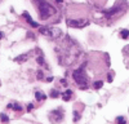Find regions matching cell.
Here are the masks:
<instances>
[{
    "instance_id": "12",
    "label": "cell",
    "mask_w": 129,
    "mask_h": 124,
    "mask_svg": "<svg viewBox=\"0 0 129 124\" xmlns=\"http://www.w3.org/2000/svg\"><path fill=\"white\" fill-rule=\"evenodd\" d=\"M27 58H28V54H22V56H19V57H16L14 61L16 62H25Z\"/></svg>"
},
{
    "instance_id": "2",
    "label": "cell",
    "mask_w": 129,
    "mask_h": 124,
    "mask_svg": "<svg viewBox=\"0 0 129 124\" xmlns=\"http://www.w3.org/2000/svg\"><path fill=\"white\" fill-rule=\"evenodd\" d=\"M80 10H74V8H69V14H67V25L69 27H75V28H81L85 27L89 23L88 17L84 13H78Z\"/></svg>"
},
{
    "instance_id": "18",
    "label": "cell",
    "mask_w": 129,
    "mask_h": 124,
    "mask_svg": "<svg viewBox=\"0 0 129 124\" xmlns=\"http://www.w3.org/2000/svg\"><path fill=\"white\" fill-rule=\"evenodd\" d=\"M38 64L39 65H43V66H44L45 64H44V59H43V57L40 56V57H38Z\"/></svg>"
},
{
    "instance_id": "7",
    "label": "cell",
    "mask_w": 129,
    "mask_h": 124,
    "mask_svg": "<svg viewBox=\"0 0 129 124\" xmlns=\"http://www.w3.org/2000/svg\"><path fill=\"white\" fill-rule=\"evenodd\" d=\"M89 3H92L97 8H101V7H103L107 3V0H89Z\"/></svg>"
},
{
    "instance_id": "14",
    "label": "cell",
    "mask_w": 129,
    "mask_h": 124,
    "mask_svg": "<svg viewBox=\"0 0 129 124\" xmlns=\"http://www.w3.org/2000/svg\"><path fill=\"white\" fill-rule=\"evenodd\" d=\"M102 85H103L102 80H97V81H94V84H93V88H94V89H100V88H101Z\"/></svg>"
},
{
    "instance_id": "23",
    "label": "cell",
    "mask_w": 129,
    "mask_h": 124,
    "mask_svg": "<svg viewBox=\"0 0 129 124\" xmlns=\"http://www.w3.org/2000/svg\"><path fill=\"white\" fill-rule=\"evenodd\" d=\"M32 110V103H28V106H27V111H31Z\"/></svg>"
},
{
    "instance_id": "11",
    "label": "cell",
    "mask_w": 129,
    "mask_h": 124,
    "mask_svg": "<svg viewBox=\"0 0 129 124\" xmlns=\"http://www.w3.org/2000/svg\"><path fill=\"white\" fill-rule=\"evenodd\" d=\"M72 97V90H66V92H64L63 93V96H62V98H63V101H69L70 98Z\"/></svg>"
},
{
    "instance_id": "13",
    "label": "cell",
    "mask_w": 129,
    "mask_h": 124,
    "mask_svg": "<svg viewBox=\"0 0 129 124\" xmlns=\"http://www.w3.org/2000/svg\"><path fill=\"white\" fill-rule=\"evenodd\" d=\"M120 38L121 39H125V40L129 39V31L128 30H121L120 31Z\"/></svg>"
},
{
    "instance_id": "22",
    "label": "cell",
    "mask_w": 129,
    "mask_h": 124,
    "mask_svg": "<svg viewBox=\"0 0 129 124\" xmlns=\"http://www.w3.org/2000/svg\"><path fill=\"white\" fill-rule=\"evenodd\" d=\"M61 83H62V85H63V87H66V85H67V83H66V80H64V79H62Z\"/></svg>"
},
{
    "instance_id": "8",
    "label": "cell",
    "mask_w": 129,
    "mask_h": 124,
    "mask_svg": "<svg viewBox=\"0 0 129 124\" xmlns=\"http://www.w3.org/2000/svg\"><path fill=\"white\" fill-rule=\"evenodd\" d=\"M35 98H36L38 101H44V100L47 98V96H45L41 90H38V92L35 93Z\"/></svg>"
},
{
    "instance_id": "10",
    "label": "cell",
    "mask_w": 129,
    "mask_h": 124,
    "mask_svg": "<svg viewBox=\"0 0 129 124\" xmlns=\"http://www.w3.org/2000/svg\"><path fill=\"white\" fill-rule=\"evenodd\" d=\"M7 107L8 109H13L14 111H21V110H22V106L18 105V103H10V105H8Z\"/></svg>"
},
{
    "instance_id": "5",
    "label": "cell",
    "mask_w": 129,
    "mask_h": 124,
    "mask_svg": "<svg viewBox=\"0 0 129 124\" xmlns=\"http://www.w3.org/2000/svg\"><path fill=\"white\" fill-rule=\"evenodd\" d=\"M39 31H40V34L41 35H44L49 39H58L61 36V33L62 31L58 30V28H54V27H39Z\"/></svg>"
},
{
    "instance_id": "1",
    "label": "cell",
    "mask_w": 129,
    "mask_h": 124,
    "mask_svg": "<svg viewBox=\"0 0 129 124\" xmlns=\"http://www.w3.org/2000/svg\"><path fill=\"white\" fill-rule=\"evenodd\" d=\"M32 5L35 7L39 19L45 23H57L61 19V14L58 9L53 5L49 0H31Z\"/></svg>"
},
{
    "instance_id": "20",
    "label": "cell",
    "mask_w": 129,
    "mask_h": 124,
    "mask_svg": "<svg viewBox=\"0 0 129 124\" xmlns=\"http://www.w3.org/2000/svg\"><path fill=\"white\" fill-rule=\"evenodd\" d=\"M43 76H44L43 75V71H39L38 72V79H43Z\"/></svg>"
},
{
    "instance_id": "21",
    "label": "cell",
    "mask_w": 129,
    "mask_h": 124,
    "mask_svg": "<svg viewBox=\"0 0 129 124\" xmlns=\"http://www.w3.org/2000/svg\"><path fill=\"white\" fill-rule=\"evenodd\" d=\"M112 72H110V75H109V78H107V80L109 81H112V79H114V75H111Z\"/></svg>"
},
{
    "instance_id": "25",
    "label": "cell",
    "mask_w": 129,
    "mask_h": 124,
    "mask_svg": "<svg viewBox=\"0 0 129 124\" xmlns=\"http://www.w3.org/2000/svg\"><path fill=\"white\" fill-rule=\"evenodd\" d=\"M57 2H58V3H61V2H62V0H57Z\"/></svg>"
},
{
    "instance_id": "15",
    "label": "cell",
    "mask_w": 129,
    "mask_h": 124,
    "mask_svg": "<svg viewBox=\"0 0 129 124\" xmlns=\"http://www.w3.org/2000/svg\"><path fill=\"white\" fill-rule=\"evenodd\" d=\"M0 120H2L3 123H8L9 118H8V115H5V114H0Z\"/></svg>"
},
{
    "instance_id": "17",
    "label": "cell",
    "mask_w": 129,
    "mask_h": 124,
    "mask_svg": "<svg viewBox=\"0 0 129 124\" xmlns=\"http://www.w3.org/2000/svg\"><path fill=\"white\" fill-rule=\"evenodd\" d=\"M116 123H117V124H125V119H124L123 116H119V118L116 119Z\"/></svg>"
},
{
    "instance_id": "6",
    "label": "cell",
    "mask_w": 129,
    "mask_h": 124,
    "mask_svg": "<svg viewBox=\"0 0 129 124\" xmlns=\"http://www.w3.org/2000/svg\"><path fill=\"white\" fill-rule=\"evenodd\" d=\"M48 118H49V121H50V123L58 124V123L62 121V119H63V111L59 110V109L53 110V111L49 112V116H48Z\"/></svg>"
},
{
    "instance_id": "19",
    "label": "cell",
    "mask_w": 129,
    "mask_h": 124,
    "mask_svg": "<svg viewBox=\"0 0 129 124\" xmlns=\"http://www.w3.org/2000/svg\"><path fill=\"white\" fill-rule=\"evenodd\" d=\"M74 115H75L74 116V121H78L79 120V112L78 111H74Z\"/></svg>"
},
{
    "instance_id": "16",
    "label": "cell",
    "mask_w": 129,
    "mask_h": 124,
    "mask_svg": "<svg viewBox=\"0 0 129 124\" xmlns=\"http://www.w3.org/2000/svg\"><path fill=\"white\" fill-rule=\"evenodd\" d=\"M58 95H59V93H58L56 89H52V90H50V97H53V98H57V97H58Z\"/></svg>"
},
{
    "instance_id": "24",
    "label": "cell",
    "mask_w": 129,
    "mask_h": 124,
    "mask_svg": "<svg viewBox=\"0 0 129 124\" xmlns=\"http://www.w3.org/2000/svg\"><path fill=\"white\" fill-rule=\"evenodd\" d=\"M2 38H3V34H2V33H0V39H2Z\"/></svg>"
},
{
    "instance_id": "4",
    "label": "cell",
    "mask_w": 129,
    "mask_h": 124,
    "mask_svg": "<svg viewBox=\"0 0 129 124\" xmlns=\"http://www.w3.org/2000/svg\"><path fill=\"white\" fill-rule=\"evenodd\" d=\"M72 78H74V80L76 81V84L81 89H87L88 88V76H87V74H85V71H84V67H80L78 70H75L74 74H72Z\"/></svg>"
},
{
    "instance_id": "9",
    "label": "cell",
    "mask_w": 129,
    "mask_h": 124,
    "mask_svg": "<svg viewBox=\"0 0 129 124\" xmlns=\"http://www.w3.org/2000/svg\"><path fill=\"white\" fill-rule=\"evenodd\" d=\"M23 17H25V18L27 19V22H28V23H30V25H31L32 27H39V25H38V23H35L34 21L31 19V17H30V16H28L27 13H23Z\"/></svg>"
},
{
    "instance_id": "3",
    "label": "cell",
    "mask_w": 129,
    "mask_h": 124,
    "mask_svg": "<svg viewBox=\"0 0 129 124\" xmlns=\"http://www.w3.org/2000/svg\"><path fill=\"white\" fill-rule=\"evenodd\" d=\"M126 9H128V4L124 2V0H117V3L112 8H110L109 10H106V12H105V17L109 21L117 19L119 17H121L125 13Z\"/></svg>"
}]
</instances>
